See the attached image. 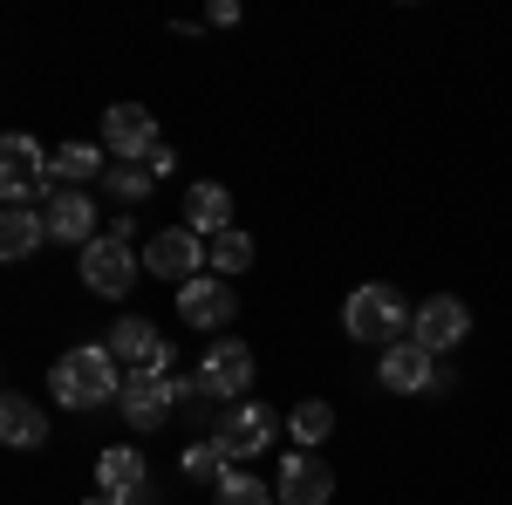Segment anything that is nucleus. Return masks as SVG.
Masks as SVG:
<instances>
[{
    "label": "nucleus",
    "mask_w": 512,
    "mask_h": 505,
    "mask_svg": "<svg viewBox=\"0 0 512 505\" xmlns=\"http://www.w3.org/2000/svg\"><path fill=\"white\" fill-rule=\"evenodd\" d=\"M48 389H55V403L62 410H96V403H117L123 396V362L110 349H69L55 355V369H48Z\"/></svg>",
    "instance_id": "nucleus-1"
},
{
    "label": "nucleus",
    "mask_w": 512,
    "mask_h": 505,
    "mask_svg": "<svg viewBox=\"0 0 512 505\" xmlns=\"http://www.w3.org/2000/svg\"><path fill=\"white\" fill-rule=\"evenodd\" d=\"M410 321H417V314L403 308L396 287H355L349 308H342V328H349L355 342H369V349H396V342H410Z\"/></svg>",
    "instance_id": "nucleus-2"
},
{
    "label": "nucleus",
    "mask_w": 512,
    "mask_h": 505,
    "mask_svg": "<svg viewBox=\"0 0 512 505\" xmlns=\"http://www.w3.org/2000/svg\"><path fill=\"white\" fill-rule=\"evenodd\" d=\"M82 287L89 294H103V301H123L130 287H137V273H144V253L130 246V239H117V233H96L89 246H82Z\"/></svg>",
    "instance_id": "nucleus-3"
},
{
    "label": "nucleus",
    "mask_w": 512,
    "mask_h": 505,
    "mask_svg": "<svg viewBox=\"0 0 512 505\" xmlns=\"http://www.w3.org/2000/svg\"><path fill=\"white\" fill-rule=\"evenodd\" d=\"M198 389L219 396V403H239V396L253 389V349H246L239 335L205 342V355H198Z\"/></svg>",
    "instance_id": "nucleus-4"
},
{
    "label": "nucleus",
    "mask_w": 512,
    "mask_h": 505,
    "mask_svg": "<svg viewBox=\"0 0 512 505\" xmlns=\"http://www.w3.org/2000/svg\"><path fill=\"white\" fill-rule=\"evenodd\" d=\"M158 144H164L158 117H151L144 103H110V110H103V151L117 157V164H144Z\"/></svg>",
    "instance_id": "nucleus-5"
},
{
    "label": "nucleus",
    "mask_w": 512,
    "mask_h": 505,
    "mask_svg": "<svg viewBox=\"0 0 512 505\" xmlns=\"http://www.w3.org/2000/svg\"><path fill=\"white\" fill-rule=\"evenodd\" d=\"M274 437H280V417L267 410V403H233V410H226V424L212 430V444H219V451H226L233 465L260 458V451H267Z\"/></svg>",
    "instance_id": "nucleus-6"
},
{
    "label": "nucleus",
    "mask_w": 512,
    "mask_h": 505,
    "mask_svg": "<svg viewBox=\"0 0 512 505\" xmlns=\"http://www.w3.org/2000/svg\"><path fill=\"white\" fill-rule=\"evenodd\" d=\"M123 424L130 430H158L171 410H178V376H151V369H130L123 376V396H117Z\"/></svg>",
    "instance_id": "nucleus-7"
},
{
    "label": "nucleus",
    "mask_w": 512,
    "mask_h": 505,
    "mask_svg": "<svg viewBox=\"0 0 512 505\" xmlns=\"http://www.w3.org/2000/svg\"><path fill=\"white\" fill-rule=\"evenodd\" d=\"M144 273L151 280H198L205 273V239L192 233V226H164V233H151V246H144Z\"/></svg>",
    "instance_id": "nucleus-8"
},
{
    "label": "nucleus",
    "mask_w": 512,
    "mask_h": 505,
    "mask_svg": "<svg viewBox=\"0 0 512 505\" xmlns=\"http://www.w3.org/2000/svg\"><path fill=\"white\" fill-rule=\"evenodd\" d=\"M233 314H239V294H233V280H219V273H198V280L178 287V321L198 328V335L205 328H226Z\"/></svg>",
    "instance_id": "nucleus-9"
},
{
    "label": "nucleus",
    "mask_w": 512,
    "mask_h": 505,
    "mask_svg": "<svg viewBox=\"0 0 512 505\" xmlns=\"http://www.w3.org/2000/svg\"><path fill=\"white\" fill-rule=\"evenodd\" d=\"M103 349L117 355L123 369H151V376H171V342H164L151 321H137V314H123L117 328H110V342Z\"/></svg>",
    "instance_id": "nucleus-10"
},
{
    "label": "nucleus",
    "mask_w": 512,
    "mask_h": 505,
    "mask_svg": "<svg viewBox=\"0 0 512 505\" xmlns=\"http://www.w3.org/2000/svg\"><path fill=\"white\" fill-rule=\"evenodd\" d=\"M465 328H472L465 301H458V294H437V301H424V308H417L410 342H417V349H431V355H451L458 342H465Z\"/></svg>",
    "instance_id": "nucleus-11"
},
{
    "label": "nucleus",
    "mask_w": 512,
    "mask_h": 505,
    "mask_svg": "<svg viewBox=\"0 0 512 505\" xmlns=\"http://www.w3.org/2000/svg\"><path fill=\"white\" fill-rule=\"evenodd\" d=\"M274 499L280 505H328L335 499V471L321 465L315 451H294V458L280 465V478H274Z\"/></svg>",
    "instance_id": "nucleus-12"
},
{
    "label": "nucleus",
    "mask_w": 512,
    "mask_h": 505,
    "mask_svg": "<svg viewBox=\"0 0 512 505\" xmlns=\"http://www.w3.org/2000/svg\"><path fill=\"white\" fill-rule=\"evenodd\" d=\"M376 383L396 389V396H417V389H437V355L417 349V342H396V349L376 355Z\"/></svg>",
    "instance_id": "nucleus-13"
},
{
    "label": "nucleus",
    "mask_w": 512,
    "mask_h": 505,
    "mask_svg": "<svg viewBox=\"0 0 512 505\" xmlns=\"http://www.w3.org/2000/svg\"><path fill=\"white\" fill-rule=\"evenodd\" d=\"M41 226L62 246H89L96 239V198L89 192H48L41 198Z\"/></svg>",
    "instance_id": "nucleus-14"
},
{
    "label": "nucleus",
    "mask_w": 512,
    "mask_h": 505,
    "mask_svg": "<svg viewBox=\"0 0 512 505\" xmlns=\"http://www.w3.org/2000/svg\"><path fill=\"white\" fill-rule=\"evenodd\" d=\"M96 485H103V499H137V492H151V465L130 444H117L96 458Z\"/></svg>",
    "instance_id": "nucleus-15"
},
{
    "label": "nucleus",
    "mask_w": 512,
    "mask_h": 505,
    "mask_svg": "<svg viewBox=\"0 0 512 505\" xmlns=\"http://www.w3.org/2000/svg\"><path fill=\"white\" fill-rule=\"evenodd\" d=\"M185 226H192L198 239H219V233H233V192L226 185H192L185 192Z\"/></svg>",
    "instance_id": "nucleus-16"
},
{
    "label": "nucleus",
    "mask_w": 512,
    "mask_h": 505,
    "mask_svg": "<svg viewBox=\"0 0 512 505\" xmlns=\"http://www.w3.org/2000/svg\"><path fill=\"white\" fill-rule=\"evenodd\" d=\"M0 437H7L14 451H41V444H48V417H41V403H28L21 389H7V396H0Z\"/></svg>",
    "instance_id": "nucleus-17"
},
{
    "label": "nucleus",
    "mask_w": 512,
    "mask_h": 505,
    "mask_svg": "<svg viewBox=\"0 0 512 505\" xmlns=\"http://www.w3.org/2000/svg\"><path fill=\"white\" fill-rule=\"evenodd\" d=\"M110 164H103V151L96 144H62V151H48V185L55 192H82L89 178H103Z\"/></svg>",
    "instance_id": "nucleus-18"
},
{
    "label": "nucleus",
    "mask_w": 512,
    "mask_h": 505,
    "mask_svg": "<svg viewBox=\"0 0 512 505\" xmlns=\"http://www.w3.org/2000/svg\"><path fill=\"white\" fill-rule=\"evenodd\" d=\"M41 239H48V226H41L35 205H7L0 212V260H28Z\"/></svg>",
    "instance_id": "nucleus-19"
},
{
    "label": "nucleus",
    "mask_w": 512,
    "mask_h": 505,
    "mask_svg": "<svg viewBox=\"0 0 512 505\" xmlns=\"http://www.w3.org/2000/svg\"><path fill=\"white\" fill-rule=\"evenodd\" d=\"M328 430H335V410H328L321 396H308V403H294V410H287V437H294L301 451H315Z\"/></svg>",
    "instance_id": "nucleus-20"
},
{
    "label": "nucleus",
    "mask_w": 512,
    "mask_h": 505,
    "mask_svg": "<svg viewBox=\"0 0 512 505\" xmlns=\"http://www.w3.org/2000/svg\"><path fill=\"white\" fill-rule=\"evenodd\" d=\"M253 267V239L239 233H219V239H205V273H219V280H226V273H246Z\"/></svg>",
    "instance_id": "nucleus-21"
},
{
    "label": "nucleus",
    "mask_w": 512,
    "mask_h": 505,
    "mask_svg": "<svg viewBox=\"0 0 512 505\" xmlns=\"http://www.w3.org/2000/svg\"><path fill=\"white\" fill-rule=\"evenodd\" d=\"M212 505H274V492H267L253 471H239V465H233L226 478H219V485H212Z\"/></svg>",
    "instance_id": "nucleus-22"
},
{
    "label": "nucleus",
    "mask_w": 512,
    "mask_h": 505,
    "mask_svg": "<svg viewBox=\"0 0 512 505\" xmlns=\"http://www.w3.org/2000/svg\"><path fill=\"white\" fill-rule=\"evenodd\" d=\"M103 185H110V198L137 205V198L158 185V171H151V164H110V171H103Z\"/></svg>",
    "instance_id": "nucleus-23"
},
{
    "label": "nucleus",
    "mask_w": 512,
    "mask_h": 505,
    "mask_svg": "<svg viewBox=\"0 0 512 505\" xmlns=\"http://www.w3.org/2000/svg\"><path fill=\"white\" fill-rule=\"evenodd\" d=\"M185 471H192L198 485H219V478L233 471V458H226V451H219V444L205 437V444H192V451H185Z\"/></svg>",
    "instance_id": "nucleus-24"
},
{
    "label": "nucleus",
    "mask_w": 512,
    "mask_h": 505,
    "mask_svg": "<svg viewBox=\"0 0 512 505\" xmlns=\"http://www.w3.org/2000/svg\"><path fill=\"white\" fill-rule=\"evenodd\" d=\"M205 21H212V28H233V21H239V0H212V14H205Z\"/></svg>",
    "instance_id": "nucleus-25"
},
{
    "label": "nucleus",
    "mask_w": 512,
    "mask_h": 505,
    "mask_svg": "<svg viewBox=\"0 0 512 505\" xmlns=\"http://www.w3.org/2000/svg\"><path fill=\"white\" fill-rule=\"evenodd\" d=\"M82 505H110V499H82Z\"/></svg>",
    "instance_id": "nucleus-26"
}]
</instances>
